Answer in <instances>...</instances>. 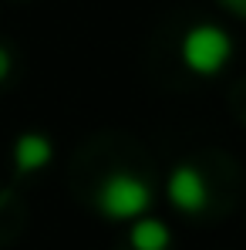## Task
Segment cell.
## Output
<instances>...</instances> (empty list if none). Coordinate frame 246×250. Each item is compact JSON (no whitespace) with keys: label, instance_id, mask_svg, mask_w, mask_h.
Masks as SVG:
<instances>
[{"label":"cell","instance_id":"1","mask_svg":"<svg viewBox=\"0 0 246 250\" xmlns=\"http://www.w3.org/2000/svg\"><path fill=\"white\" fill-rule=\"evenodd\" d=\"M149 207H152V189L145 179H138L132 172H112L98 186V209H101V216H108L115 223L138 220V216H145Z\"/></svg>","mask_w":246,"mask_h":250},{"label":"cell","instance_id":"2","mask_svg":"<svg viewBox=\"0 0 246 250\" xmlns=\"http://www.w3.org/2000/svg\"><path fill=\"white\" fill-rule=\"evenodd\" d=\"M182 64L192 71V75H219L226 64H229V58H233V38L223 31V27H216V24H199V27H192L186 38H182Z\"/></svg>","mask_w":246,"mask_h":250},{"label":"cell","instance_id":"3","mask_svg":"<svg viewBox=\"0 0 246 250\" xmlns=\"http://www.w3.org/2000/svg\"><path fill=\"white\" fill-rule=\"evenodd\" d=\"M165 193H169L172 207L179 213H189V216H196V213H203L209 207V183H206L203 172L196 166H189V163L172 169V176L165 183Z\"/></svg>","mask_w":246,"mask_h":250},{"label":"cell","instance_id":"4","mask_svg":"<svg viewBox=\"0 0 246 250\" xmlns=\"http://www.w3.org/2000/svg\"><path fill=\"white\" fill-rule=\"evenodd\" d=\"M51 159H54V146L41 132H24L14 146L17 172H41L44 166H51Z\"/></svg>","mask_w":246,"mask_h":250},{"label":"cell","instance_id":"5","mask_svg":"<svg viewBox=\"0 0 246 250\" xmlns=\"http://www.w3.org/2000/svg\"><path fill=\"white\" fill-rule=\"evenodd\" d=\"M128 240H132L135 250H169L172 230L165 227L162 220H155V216H138V220L132 223Z\"/></svg>","mask_w":246,"mask_h":250},{"label":"cell","instance_id":"6","mask_svg":"<svg viewBox=\"0 0 246 250\" xmlns=\"http://www.w3.org/2000/svg\"><path fill=\"white\" fill-rule=\"evenodd\" d=\"M226 10H233L236 17H246V0H219Z\"/></svg>","mask_w":246,"mask_h":250},{"label":"cell","instance_id":"7","mask_svg":"<svg viewBox=\"0 0 246 250\" xmlns=\"http://www.w3.org/2000/svg\"><path fill=\"white\" fill-rule=\"evenodd\" d=\"M10 75V51L7 47H0V82Z\"/></svg>","mask_w":246,"mask_h":250}]
</instances>
